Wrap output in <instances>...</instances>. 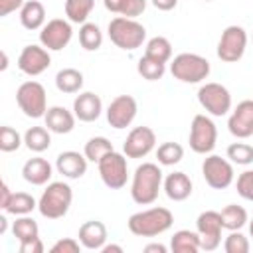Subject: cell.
Masks as SVG:
<instances>
[{
	"instance_id": "cell-1",
	"label": "cell",
	"mask_w": 253,
	"mask_h": 253,
	"mask_svg": "<svg viewBox=\"0 0 253 253\" xmlns=\"http://www.w3.org/2000/svg\"><path fill=\"white\" fill-rule=\"evenodd\" d=\"M162 170L154 162H142L136 166L130 184V198L138 206H150L156 202L162 188Z\"/></svg>"
},
{
	"instance_id": "cell-2",
	"label": "cell",
	"mask_w": 253,
	"mask_h": 253,
	"mask_svg": "<svg viewBox=\"0 0 253 253\" xmlns=\"http://www.w3.org/2000/svg\"><path fill=\"white\" fill-rule=\"evenodd\" d=\"M174 223V215L168 208H148L142 211H136L128 217L126 225L132 235L138 237H156L164 231H168Z\"/></svg>"
},
{
	"instance_id": "cell-3",
	"label": "cell",
	"mask_w": 253,
	"mask_h": 253,
	"mask_svg": "<svg viewBox=\"0 0 253 253\" xmlns=\"http://www.w3.org/2000/svg\"><path fill=\"white\" fill-rule=\"evenodd\" d=\"M73 202V190L67 182H49L38 200V210L47 219L63 217Z\"/></svg>"
},
{
	"instance_id": "cell-4",
	"label": "cell",
	"mask_w": 253,
	"mask_h": 253,
	"mask_svg": "<svg viewBox=\"0 0 253 253\" xmlns=\"http://www.w3.org/2000/svg\"><path fill=\"white\" fill-rule=\"evenodd\" d=\"M107 32H109L111 42L125 51H132V49L140 47L146 40V28L140 22H136L134 18L117 16L109 22Z\"/></svg>"
},
{
	"instance_id": "cell-5",
	"label": "cell",
	"mask_w": 253,
	"mask_h": 253,
	"mask_svg": "<svg viewBox=\"0 0 253 253\" xmlns=\"http://www.w3.org/2000/svg\"><path fill=\"white\" fill-rule=\"evenodd\" d=\"M210 61L198 53H178L170 61V73L182 83H202L210 75Z\"/></svg>"
},
{
	"instance_id": "cell-6",
	"label": "cell",
	"mask_w": 253,
	"mask_h": 253,
	"mask_svg": "<svg viewBox=\"0 0 253 253\" xmlns=\"http://www.w3.org/2000/svg\"><path fill=\"white\" fill-rule=\"evenodd\" d=\"M16 103L30 119H42L47 113V95L40 81H24L16 91Z\"/></svg>"
},
{
	"instance_id": "cell-7",
	"label": "cell",
	"mask_w": 253,
	"mask_h": 253,
	"mask_svg": "<svg viewBox=\"0 0 253 253\" xmlns=\"http://www.w3.org/2000/svg\"><path fill=\"white\" fill-rule=\"evenodd\" d=\"M99 176L103 180V184L111 190H121L126 186V178H128V164H126V156L111 150L107 152L99 162Z\"/></svg>"
},
{
	"instance_id": "cell-8",
	"label": "cell",
	"mask_w": 253,
	"mask_h": 253,
	"mask_svg": "<svg viewBox=\"0 0 253 253\" xmlns=\"http://www.w3.org/2000/svg\"><path fill=\"white\" fill-rule=\"evenodd\" d=\"M190 148L196 154H210L217 142V126L208 115H196L190 125Z\"/></svg>"
},
{
	"instance_id": "cell-9",
	"label": "cell",
	"mask_w": 253,
	"mask_h": 253,
	"mask_svg": "<svg viewBox=\"0 0 253 253\" xmlns=\"http://www.w3.org/2000/svg\"><path fill=\"white\" fill-rule=\"evenodd\" d=\"M198 101L211 117H223L231 111V93L225 85L210 81L198 89Z\"/></svg>"
},
{
	"instance_id": "cell-10",
	"label": "cell",
	"mask_w": 253,
	"mask_h": 253,
	"mask_svg": "<svg viewBox=\"0 0 253 253\" xmlns=\"http://www.w3.org/2000/svg\"><path fill=\"white\" fill-rule=\"evenodd\" d=\"M202 176H204L206 184L210 188H213V190H225L235 180V172H233L231 160L221 158L217 154H210L208 158H204Z\"/></svg>"
},
{
	"instance_id": "cell-11",
	"label": "cell",
	"mask_w": 253,
	"mask_h": 253,
	"mask_svg": "<svg viewBox=\"0 0 253 253\" xmlns=\"http://www.w3.org/2000/svg\"><path fill=\"white\" fill-rule=\"evenodd\" d=\"M247 47V32L241 26H227L217 42V57L225 63H235L243 57Z\"/></svg>"
},
{
	"instance_id": "cell-12",
	"label": "cell",
	"mask_w": 253,
	"mask_h": 253,
	"mask_svg": "<svg viewBox=\"0 0 253 253\" xmlns=\"http://www.w3.org/2000/svg\"><path fill=\"white\" fill-rule=\"evenodd\" d=\"M221 215L215 210H206L196 219V231L200 235V247L204 251H215L221 243Z\"/></svg>"
},
{
	"instance_id": "cell-13",
	"label": "cell",
	"mask_w": 253,
	"mask_h": 253,
	"mask_svg": "<svg viewBox=\"0 0 253 253\" xmlns=\"http://www.w3.org/2000/svg\"><path fill=\"white\" fill-rule=\"evenodd\" d=\"M71 38H73L71 22L63 18H53L40 30V43L49 51H59L67 47Z\"/></svg>"
},
{
	"instance_id": "cell-14",
	"label": "cell",
	"mask_w": 253,
	"mask_h": 253,
	"mask_svg": "<svg viewBox=\"0 0 253 253\" xmlns=\"http://www.w3.org/2000/svg\"><path fill=\"white\" fill-rule=\"evenodd\" d=\"M156 146V134L150 126H134L125 142H123V154L126 158H144L150 154Z\"/></svg>"
},
{
	"instance_id": "cell-15",
	"label": "cell",
	"mask_w": 253,
	"mask_h": 253,
	"mask_svg": "<svg viewBox=\"0 0 253 253\" xmlns=\"http://www.w3.org/2000/svg\"><path fill=\"white\" fill-rule=\"evenodd\" d=\"M136 111H138V105H136V99L132 95H119L111 101V105L105 111L107 123L117 130L126 128L134 121Z\"/></svg>"
},
{
	"instance_id": "cell-16",
	"label": "cell",
	"mask_w": 253,
	"mask_h": 253,
	"mask_svg": "<svg viewBox=\"0 0 253 253\" xmlns=\"http://www.w3.org/2000/svg\"><path fill=\"white\" fill-rule=\"evenodd\" d=\"M51 65V55L49 49H45L43 45H26L20 55H18V69L30 77L42 75L47 67Z\"/></svg>"
},
{
	"instance_id": "cell-17",
	"label": "cell",
	"mask_w": 253,
	"mask_h": 253,
	"mask_svg": "<svg viewBox=\"0 0 253 253\" xmlns=\"http://www.w3.org/2000/svg\"><path fill=\"white\" fill-rule=\"evenodd\" d=\"M227 128L235 138L253 136V99H245L237 103L227 119Z\"/></svg>"
},
{
	"instance_id": "cell-18",
	"label": "cell",
	"mask_w": 253,
	"mask_h": 253,
	"mask_svg": "<svg viewBox=\"0 0 253 253\" xmlns=\"http://www.w3.org/2000/svg\"><path fill=\"white\" fill-rule=\"evenodd\" d=\"M87 156L77 150H63L55 158V170L69 180H77L87 172Z\"/></svg>"
},
{
	"instance_id": "cell-19",
	"label": "cell",
	"mask_w": 253,
	"mask_h": 253,
	"mask_svg": "<svg viewBox=\"0 0 253 253\" xmlns=\"http://www.w3.org/2000/svg\"><path fill=\"white\" fill-rule=\"evenodd\" d=\"M73 113L81 123H93L103 113V101L93 91H83L73 99Z\"/></svg>"
},
{
	"instance_id": "cell-20",
	"label": "cell",
	"mask_w": 253,
	"mask_h": 253,
	"mask_svg": "<svg viewBox=\"0 0 253 253\" xmlns=\"http://www.w3.org/2000/svg\"><path fill=\"white\" fill-rule=\"evenodd\" d=\"M79 241L83 245V249H89V251H101V247L107 243V227L103 221H97V219H89L85 221L81 227H79Z\"/></svg>"
},
{
	"instance_id": "cell-21",
	"label": "cell",
	"mask_w": 253,
	"mask_h": 253,
	"mask_svg": "<svg viewBox=\"0 0 253 253\" xmlns=\"http://www.w3.org/2000/svg\"><path fill=\"white\" fill-rule=\"evenodd\" d=\"M43 121H45V126H47L51 132H55V134H67V132H71V130L75 128L77 117H75V113L67 111L65 107L53 105V107L47 109Z\"/></svg>"
},
{
	"instance_id": "cell-22",
	"label": "cell",
	"mask_w": 253,
	"mask_h": 253,
	"mask_svg": "<svg viewBox=\"0 0 253 253\" xmlns=\"http://www.w3.org/2000/svg\"><path fill=\"white\" fill-rule=\"evenodd\" d=\"M51 174H53L51 164L45 158H42V156H34L30 160H26V164L22 166V176L32 186H43V184H47L51 180Z\"/></svg>"
},
{
	"instance_id": "cell-23",
	"label": "cell",
	"mask_w": 253,
	"mask_h": 253,
	"mask_svg": "<svg viewBox=\"0 0 253 253\" xmlns=\"http://www.w3.org/2000/svg\"><path fill=\"white\" fill-rule=\"evenodd\" d=\"M162 186H164L166 196L172 202L188 200L192 196V188H194V184H192V180H190V176L186 172H172V174H168L164 178Z\"/></svg>"
},
{
	"instance_id": "cell-24",
	"label": "cell",
	"mask_w": 253,
	"mask_h": 253,
	"mask_svg": "<svg viewBox=\"0 0 253 253\" xmlns=\"http://www.w3.org/2000/svg\"><path fill=\"white\" fill-rule=\"evenodd\" d=\"M20 24L26 30H42L45 26V8L40 0H26L20 10Z\"/></svg>"
},
{
	"instance_id": "cell-25",
	"label": "cell",
	"mask_w": 253,
	"mask_h": 253,
	"mask_svg": "<svg viewBox=\"0 0 253 253\" xmlns=\"http://www.w3.org/2000/svg\"><path fill=\"white\" fill-rule=\"evenodd\" d=\"M38 208V202L32 194L28 192H12L10 200L6 202V206L2 208L4 213L10 215H30L34 210Z\"/></svg>"
},
{
	"instance_id": "cell-26",
	"label": "cell",
	"mask_w": 253,
	"mask_h": 253,
	"mask_svg": "<svg viewBox=\"0 0 253 253\" xmlns=\"http://www.w3.org/2000/svg\"><path fill=\"white\" fill-rule=\"evenodd\" d=\"M55 87H57V91L67 93V95L79 93L83 89V73L75 67L59 69L55 75Z\"/></svg>"
},
{
	"instance_id": "cell-27",
	"label": "cell",
	"mask_w": 253,
	"mask_h": 253,
	"mask_svg": "<svg viewBox=\"0 0 253 253\" xmlns=\"http://www.w3.org/2000/svg\"><path fill=\"white\" fill-rule=\"evenodd\" d=\"M170 249L172 253H198L202 249L198 231H190V229L176 231L170 239Z\"/></svg>"
},
{
	"instance_id": "cell-28",
	"label": "cell",
	"mask_w": 253,
	"mask_h": 253,
	"mask_svg": "<svg viewBox=\"0 0 253 253\" xmlns=\"http://www.w3.org/2000/svg\"><path fill=\"white\" fill-rule=\"evenodd\" d=\"M51 130L47 126H30L24 132V144L28 146V150L32 152H43L51 146Z\"/></svg>"
},
{
	"instance_id": "cell-29",
	"label": "cell",
	"mask_w": 253,
	"mask_h": 253,
	"mask_svg": "<svg viewBox=\"0 0 253 253\" xmlns=\"http://www.w3.org/2000/svg\"><path fill=\"white\" fill-rule=\"evenodd\" d=\"M105 8L125 18H136L146 10V0H103Z\"/></svg>"
},
{
	"instance_id": "cell-30",
	"label": "cell",
	"mask_w": 253,
	"mask_h": 253,
	"mask_svg": "<svg viewBox=\"0 0 253 253\" xmlns=\"http://www.w3.org/2000/svg\"><path fill=\"white\" fill-rule=\"evenodd\" d=\"M221 223H223V229H229V231H235V229H241L249 217H247V210L243 206H237V204H227L221 211Z\"/></svg>"
},
{
	"instance_id": "cell-31",
	"label": "cell",
	"mask_w": 253,
	"mask_h": 253,
	"mask_svg": "<svg viewBox=\"0 0 253 253\" xmlns=\"http://www.w3.org/2000/svg\"><path fill=\"white\" fill-rule=\"evenodd\" d=\"M144 55L160 61V63H168L172 59V43L168 38L164 36H154L146 42V47H144Z\"/></svg>"
},
{
	"instance_id": "cell-32",
	"label": "cell",
	"mask_w": 253,
	"mask_h": 253,
	"mask_svg": "<svg viewBox=\"0 0 253 253\" xmlns=\"http://www.w3.org/2000/svg\"><path fill=\"white\" fill-rule=\"evenodd\" d=\"M12 233L20 243H24L40 237V227H38V221L30 215H16V221L12 223Z\"/></svg>"
},
{
	"instance_id": "cell-33",
	"label": "cell",
	"mask_w": 253,
	"mask_h": 253,
	"mask_svg": "<svg viewBox=\"0 0 253 253\" xmlns=\"http://www.w3.org/2000/svg\"><path fill=\"white\" fill-rule=\"evenodd\" d=\"M95 8V0H65V16L71 24H85Z\"/></svg>"
},
{
	"instance_id": "cell-34",
	"label": "cell",
	"mask_w": 253,
	"mask_h": 253,
	"mask_svg": "<svg viewBox=\"0 0 253 253\" xmlns=\"http://www.w3.org/2000/svg\"><path fill=\"white\" fill-rule=\"evenodd\" d=\"M79 43L83 49L87 51H97L103 45V32L97 24L93 22H85L79 28Z\"/></svg>"
},
{
	"instance_id": "cell-35",
	"label": "cell",
	"mask_w": 253,
	"mask_h": 253,
	"mask_svg": "<svg viewBox=\"0 0 253 253\" xmlns=\"http://www.w3.org/2000/svg\"><path fill=\"white\" fill-rule=\"evenodd\" d=\"M136 71L146 81H158L166 73V63H160V61H156L148 55H142L136 63Z\"/></svg>"
},
{
	"instance_id": "cell-36",
	"label": "cell",
	"mask_w": 253,
	"mask_h": 253,
	"mask_svg": "<svg viewBox=\"0 0 253 253\" xmlns=\"http://www.w3.org/2000/svg\"><path fill=\"white\" fill-rule=\"evenodd\" d=\"M115 150L113 148V142L105 136H93L85 142V148H83V154L87 156L89 162H99L107 152Z\"/></svg>"
},
{
	"instance_id": "cell-37",
	"label": "cell",
	"mask_w": 253,
	"mask_h": 253,
	"mask_svg": "<svg viewBox=\"0 0 253 253\" xmlns=\"http://www.w3.org/2000/svg\"><path fill=\"white\" fill-rule=\"evenodd\" d=\"M156 158L162 166H174L184 158V148L178 142H162L156 148Z\"/></svg>"
},
{
	"instance_id": "cell-38",
	"label": "cell",
	"mask_w": 253,
	"mask_h": 253,
	"mask_svg": "<svg viewBox=\"0 0 253 253\" xmlns=\"http://www.w3.org/2000/svg\"><path fill=\"white\" fill-rule=\"evenodd\" d=\"M227 158L233 164L239 166H247L253 162V146L247 142H233L227 146Z\"/></svg>"
},
{
	"instance_id": "cell-39",
	"label": "cell",
	"mask_w": 253,
	"mask_h": 253,
	"mask_svg": "<svg viewBox=\"0 0 253 253\" xmlns=\"http://www.w3.org/2000/svg\"><path fill=\"white\" fill-rule=\"evenodd\" d=\"M22 142H24V136L16 128L6 126V125L0 128V150L2 152H14L22 146Z\"/></svg>"
},
{
	"instance_id": "cell-40",
	"label": "cell",
	"mask_w": 253,
	"mask_h": 253,
	"mask_svg": "<svg viewBox=\"0 0 253 253\" xmlns=\"http://www.w3.org/2000/svg\"><path fill=\"white\" fill-rule=\"evenodd\" d=\"M223 249L225 253H247L249 251V239L239 231H229V235L223 241Z\"/></svg>"
},
{
	"instance_id": "cell-41",
	"label": "cell",
	"mask_w": 253,
	"mask_h": 253,
	"mask_svg": "<svg viewBox=\"0 0 253 253\" xmlns=\"http://www.w3.org/2000/svg\"><path fill=\"white\" fill-rule=\"evenodd\" d=\"M235 188H237V194L247 200V202H253V170H245L237 176V182H235Z\"/></svg>"
},
{
	"instance_id": "cell-42",
	"label": "cell",
	"mask_w": 253,
	"mask_h": 253,
	"mask_svg": "<svg viewBox=\"0 0 253 253\" xmlns=\"http://www.w3.org/2000/svg\"><path fill=\"white\" fill-rule=\"evenodd\" d=\"M81 241L79 239H73V237H63L59 241H55L51 245V253H79L81 251Z\"/></svg>"
},
{
	"instance_id": "cell-43",
	"label": "cell",
	"mask_w": 253,
	"mask_h": 253,
	"mask_svg": "<svg viewBox=\"0 0 253 253\" xmlns=\"http://www.w3.org/2000/svg\"><path fill=\"white\" fill-rule=\"evenodd\" d=\"M24 2L26 0H0V16L4 18V16L16 12V10H22Z\"/></svg>"
},
{
	"instance_id": "cell-44",
	"label": "cell",
	"mask_w": 253,
	"mask_h": 253,
	"mask_svg": "<svg viewBox=\"0 0 253 253\" xmlns=\"http://www.w3.org/2000/svg\"><path fill=\"white\" fill-rule=\"evenodd\" d=\"M20 253H43V243L40 237L20 243Z\"/></svg>"
},
{
	"instance_id": "cell-45",
	"label": "cell",
	"mask_w": 253,
	"mask_h": 253,
	"mask_svg": "<svg viewBox=\"0 0 253 253\" xmlns=\"http://www.w3.org/2000/svg\"><path fill=\"white\" fill-rule=\"evenodd\" d=\"M150 2L156 10H162V12H170L178 6V0H150Z\"/></svg>"
},
{
	"instance_id": "cell-46",
	"label": "cell",
	"mask_w": 253,
	"mask_h": 253,
	"mask_svg": "<svg viewBox=\"0 0 253 253\" xmlns=\"http://www.w3.org/2000/svg\"><path fill=\"white\" fill-rule=\"evenodd\" d=\"M10 196H12V192H10L8 184H6V182H2V188H0V208H4V206H6V202L10 200Z\"/></svg>"
},
{
	"instance_id": "cell-47",
	"label": "cell",
	"mask_w": 253,
	"mask_h": 253,
	"mask_svg": "<svg viewBox=\"0 0 253 253\" xmlns=\"http://www.w3.org/2000/svg\"><path fill=\"white\" fill-rule=\"evenodd\" d=\"M168 249H166V245H162V243H148L146 247H144V253H166Z\"/></svg>"
},
{
	"instance_id": "cell-48",
	"label": "cell",
	"mask_w": 253,
	"mask_h": 253,
	"mask_svg": "<svg viewBox=\"0 0 253 253\" xmlns=\"http://www.w3.org/2000/svg\"><path fill=\"white\" fill-rule=\"evenodd\" d=\"M101 251H103V253H123V247H121V245H113V243H111V245L105 243V245L101 247Z\"/></svg>"
},
{
	"instance_id": "cell-49",
	"label": "cell",
	"mask_w": 253,
	"mask_h": 253,
	"mask_svg": "<svg viewBox=\"0 0 253 253\" xmlns=\"http://www.w3.org/2000/svg\"><path fill=\"white\" fill-rule=\"evenodd\" d=\"M6 227H8V219H6V215H2L0 217V233H6Z\"/></svg>"
},
{
	"instance_id": "cell-50",
	"label": "cell",
	"mask_w": 253,
	"mask_h": 253,
	"mask_svg": "<svg viewBox=\"0 0 253 253\" xmlns=\"http://www.w3.org/2000/svg\"><path fill=\"white\" fill-rule=\"evenodd\" d=\"M6 67H8V55H6V53H4V51H2V65H0V69H2V71H4V69H6Z\"/></svg>"
},
{
	"instance_id": "cell-51",
	"label": "cell",
	"mask_w": 253,
	"mask_h": 253,
	"mask_svg": "<svg viewBox=\"0 0 253 253\" xmlns=\"http://www.w3.org/2000/svg\"><path fill=\"white\" fill-rule=\"evenodd\" d=\"M249 235H251V237H253V219H251V221H249Z\"/></svg>"
}]
</instances>
